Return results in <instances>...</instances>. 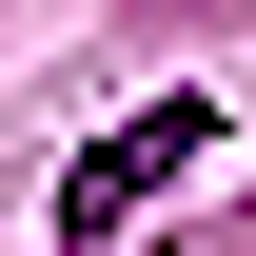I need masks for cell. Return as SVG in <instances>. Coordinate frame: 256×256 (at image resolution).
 I'll return each mask as SVG.
<instances>
[{
  "instance_id": "1",
  "label": "cell",
  "mask_w": 256,
  "mask_h": 256,
  "mask_svg": "<svg viewBox=\"0 0 256 256\" xmlns=\"http://www.w3.org/2000/svg\"><path fill=\"white\" fill-rule=\"evenodd\" d=\"M217 118H236V98H138L118 138H79V178H60V256H118L197 158H217Z\"/></svg>"
}]
</instances>
